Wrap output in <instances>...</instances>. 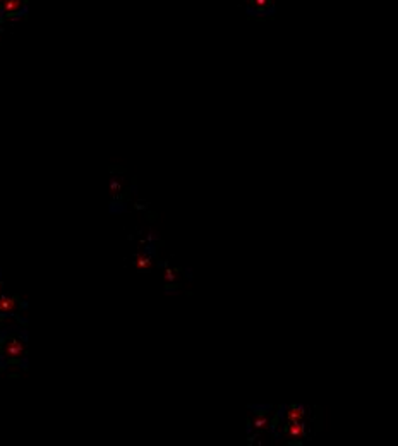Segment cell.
<instances>
[{
    "instance_id": "obj_9",
    "label": "cell",
    "mask_w": 398,
    "mask_h": 446,
    "mask_svg": "<svg viewBox=\"0 0 398 446\" xmlns=\"http://www.w3.org/2000/svg\"><path fill=\"white\" fill-rule=\"evenodd\" d=\"M166 278H169V280H174V278H175V271H172V269H166Z\"/></svg>"
},
{
    "instance_id": "obj_5",
    "label": "cell",
    "mask_w": 398,
    "mask_h": 446,
    "mask_svg": "<svg viewBox=\"0 0 398 446\" xmlns=\"http://www.w3.org/2000/svg\"><path fill=\"white\" fill-rule=\"evenodd\" d=\"M288 434L292 436V438H304L306 436V429H304V424L299 420V422H290V426H288Z\"/></svg>"
},
{
    "instance_id": "obj_3",
    "label": "cell",
    "mask_w": 398,
    "mask_h": 446,
    "mask_svg": "<svg viewBox=\"0 0 398 446\" xmlns=\"http://www.w3.org/2000/svg\"><path fill=\"white\" fill-rule=\"evenodd\" d=\"M4 350H6V355L9 359H21L24 355V342L19 336H9L6 340V345H4Z\"/></svg>"
},
{
    "instance_id": "obj_1",
    "label": "cell",
    "mask_w": 398,
    "mask_h": 446,
    "mask_svg": "<svg viewBox=\"0 0 398 446\" xmlns=\"http://www.w3.org/2000/svg\"><path fill=\"white\" fill-rule=\"evenodd\" d=\"M249 16H273L275 0H245Z\"/></svg>"
},
{
    "instance_id": "obj_7",
    "label": "cell",
    "mask_w": 398,
    "mask_h": 446,
    "mask_svg": "<svg viewBox=\"0 0 398 446\" xmlns=\"http://www.w3.org/2000/svg\"><path fill=\"white\" fill-rule=\"evenodd\" d=\"M266 426H268V417H256V419H254V428L263 429V428H266Z\"/></svg>"
},
{
    "instance_id": "obj_8",
    "label": "cell",
    "mask_w": 398,
    "mask_h": 446,
    "mask_svg": "<svg viewBox=\"0 0 398 446\" xmlns=\"http://www.w3.org/2000/svg\"><path fill=\"white\" fill-rule=\"evenodd\" d=\"M139 264H141V266H144V268H148L151 263H150V259H148V258L141 256V258H139Z\"/></svg>"
},
{
    "instance_id": "obj_2",
    "label": "cell",
    "mask_w": 398,
    "mask_h": 446,
    "mask_svg": "<svg viewBox=\"0 0 398 446\" xmlns=\"http://www.w3.org/2000/svg\"><path fill=\"white\" fill-rule=\"evenodd\" d=\"M0 11L6 16H23L26 12V0H0Z\"/></svg>"
},
{
    "instance_id": "obj_4",
    "label": "cell",
    "mask_w": 398,
    "mask_h": 446,
    "mask_svg": "<svg viewBox=\"0 0 398 446\" xmlns=\"http://www.w3.org/2000/svg\"><path fill=\"white\" fill-rule=\"evenodd\" d=\"M304 415H306V412H304V407L294 405L287 412V420H288V422H299V420L304 419Z\"/></svg>"
},
{
    "instance_id": "obj_6",
    "label": "cell",
    "mask_w": 398,
    "mask_h": 446,
    "mask_svg": "<svg viewBox=\"0 0 398 446\" xmlns=\"http://www.w3.org/2000/svg\"><path fill=\"white\" fill-rule=\"evenodd\" d=\"M16 309V302L11 297H2L0 299V311L2 312H12Z\"/></svg>"
}]
</instances>
